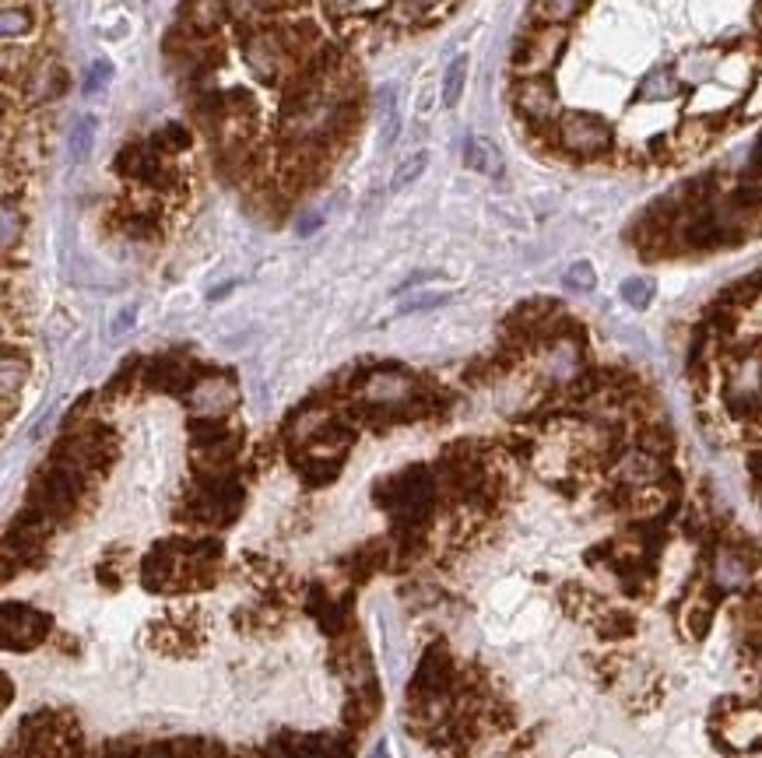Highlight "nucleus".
Segmentation results:
<instances>
[{"instance_id":"f257e3e1","label":"nucleus","mask_w":762,"mask_h":758,"mask_svg":"<svg viewBox=\"0 0 762 758\" xmlns=\"http://www.w3.org/2000/svg\"><path fill=\"white\" fill-rule=\"evenodd\" d=\"M373 499L380 509H387L394 530H429L439 513V481L436 471L425 464L404 467L401 474L376 481Z\"/></svg>"},{"instance_id":"f03ea898","label":"nucleus","mask_w":762,"mask_h":758,"mask_svg":"<svg viewBox=\"0 0 762 758\" xmlns=\"http://www.w3.org/2000/svg\"><path fill=\"white\" fill-rule=\"evenodd\" d=\"M95 478L71 464L50 460L43 471H36L29 485V506H36L43 516H50L57 527H71L88 506H92Z\"/></svg>"},{"instance_id":"7ed1b4c3","label":"nucleus","mask_w":762,"mask_h":758,"mask_svg":"<svg viewBox=\"0 0 762 758\" xmlns=\"http://www.w3.org/2000/svg\"><path fill=\"white\" fill-rule=\"evenodd\" d=\"M243 60L246 71L260 81V85H274L285 88L288 78L299 71V60L288 53L285 39L278 36V29H253L243 36Z\"/></svg>"},{"instance_id":"20e7f679","label":"nucleus","mask_w":762,"mask_h":758,"mask_svg":"<svg viewBox=\"0 0 762 758\" xmlns=\"http://www.w3.org/2000/svg\"><path fill=\"white\" fill-rule=\"evenodd\" d=\"M552 141L555 148L573 158H601L612 151L615 130L597 113H562L552 127Z\"/></svg>"},{"instance_id":"39448f33","label":"nucleus","mask_w":762,"mask_h":758,"mask_svg":"<svg viewBox=\"0 0 762 758\" xmlns=\"http://www.w3.org/2000/svg\"><path fill=\"white\" fill-rule=\"evenodd\" d=\"M566 46V25H538L513 50V71L520 78H545L562 57Z\"/></svg>"},{"instance_id":"423d86ee","label":"nucleus","mask_w":762,"mask_h":758,"mask_svg":"<svg viewBox=\"0 0 762 758\" xmlns=\"http://www.w3.org/2000/svg\"><path fill=\"white\" fill-rule=\"evenodd\" d=\"M53 632V618L36 611L32 604H4V622H0V639L4 650L29 653L43 646Z\"/></svg>"},{"instance_id":"0eeeda50","label":"nucleus","mask_w":762,"mask_h":758,"mask_svg":"<svg viewBox=\"0 0 762 758\" xmlns=\"http://www.w3.org/2000/svg\"><path fill=\"white\" fill-rule=\"evenodd\" d=\"M453 681H457V667H453L450 650H446V643H432L429 650L422 653L415 678H411L408 685V706L411 702L453 695Z\"/></svg>"},{"instance_id":"6e6552de","label":"nucleus","mask_w":762,"mask_h":758,"mask_svg":"<svg viewBox=\"0 0 762 758\" xmlns=\"http://www.w3.org/2000/svg\"><path fill=\"white\" fill-rule=\"evenodd\" d=\"M513 106L534 127H555L562 116L559 92L548 78H520L513 85Z\"/></svg>"},{"instance_id":"1a4fd4ad","label":"nucleus","mask_w":762,"mask_h":758,"mask_svg":"<svg viewBox=\"0 0 762 758\" xmlns=\"http://www.w3.org/2000/svg\"><path fill=\"white\" fill-rule=\"evenodd\" d=\"M302 608L331 639L352 636V594L331 597L320 583H310V594L302 597Z\"/></svg>"},{"instance_id":"9d476101","label":"nucleus","mask_w":762,"mask_h":758,"mask_svg":"<svg viewBox=\"0 0 762 758\" xmlns=\"http://www.w3.org/2000/svg\"><path fill=\"white\" fill-rule=\"evenodd\" d=\"M71 88V78H67L64 64L53 57H39L32 64V71L22 78V95L29 106H53L60 102Z\"/></svg>"},{"instance_id":"9b49d317","label":"nucleus","mask_w":762,"mask_h":758,"mask_svg":"<svg viewBox=\"0 0 762 758\" xmlns=\"http://www.w3.org/2000/svg\"><path fill=\"white\" fill-rule=\"evenodd\" d=\"M148 643L166 657H187L201 646V632H197V622H190L187 615H169L162 622L148 625Z\"/></svg>"},{"instance_id":"f8f14e48","label":"nucleus","mask_w":762,"mask_h":758,"mask_svg":"<svg viewBox=\"0 0 762 758\" xmlns=\"http://www.w3.org/2000/svg\"><path fill=\"white\" fill-rule=\"evenodd\" d=\"M608 474H612V481H619V485L647 488V485H657V481L668 474V460L654 457V453L640 450V446H629V450L615 460V467Z\"/></svg>"},{"instance_id":"ddd939ff","label":"nucleus","mask_w":762,"mask_h":758,"mask_svg":"<svg viewBox=\"0 0 762 758\" xmlns=\"http://www.w3.org/2000/svg\"><path fill=\"white\" fill-rule=\"evenodd\" d=\"M394 565V541H369L362 544V548H355L352 555L341 562V573H345L348 583H355V587H362V583H369L376 573H383V569H390Z\"/></svg>"},{"instance_id":"4468645a","label":"nucleus","mask_w":762,"mask_h":758,"mask_svg":"<svg viewBox=\"0 0 762 758\" xmlns=\"http://www.w3.org/2000/svg\"><path fill=\"white\" fill-rule=\"evenodd\" d=\"M720 601H724V590H720L713 580H710V587H706V590L685 597V608H682V632H685V639L699 643V639L710 636L713 611H717Z\"/></svg>"},{"instance_id":"2eb2a0df","label":"nucleus","mask_w":762,"mask_h":758,"mask_svg":"<svg viewBox=\"0 0 762 758\" xmlns=\"http://www.w3.org/2000/svg\"><path fill=\"white\" fill-rule=\"evenodd\" d=\"M159 162H162V155L151 148V141H130V144H123L120 155H116V172H120V179H127V183H137L148 190Z\"/></svg>"},{"instance_id":"dca6fc26","label":"nucleus","mask_w":762,"mask_h":758,"mask_svg":"<svg viewBox=\"0 0 762 758\" xmlns=\"http://www.w3.org/2000/svg\"><path fill=\"white\" fill-rule=\"evenodd\" d=\"M380 706H383L380 688H376L373 674H366V678L355 681V692L348 695V702H345V727L352 730V734H359V730H366L369 723L376 720V713H380Z\"/></svg>"},{"instance_id":"f3484780","label":"nucleus","mask_w":762,"mask_h":758,"mask_svg":"<svg viewBox=\"0 0 762 758\" xmlns=\"http://www.w3.org/2000/svg\"><path fill=\"white\" fill-rule=\"evenodd\" d=\"M229 15V0H187L183 4V29L194 36H215Z\"/></svg>"},{"instance_id":"a211bd4d","label":"nucleus","mask_w":762,"mask_h":758,"mask_svg":"<svg viewBox=\"0 0 762 758\" xmlns=\"http://www.w3.org/2000/svg\"><path fill=\"white\" fill-rule=\"evenodd\" d=\"M285 604H274V601H260L253 608H243L236 611V629L239 632H250V636H274V632L285 629Z\"/></svg>"},{"instance_id":"6ab92c4d","label":"nucleus","mask_w":762,"mask_h":758,"mask_svg":"<svg viewBox=\"0 0 762 758\" xmlns=\"http://www.w3.org/2000/svg\"><path fill=\"white\" fill-rule=\"evenodd\" d=\"M633 446H640V450L668 460L671 453H675V432H671V425L664 422V418L640 422V425H633Z\"/></svg>"},{"instance_id":"aec40b11","label":"nucleus","mask_w":762,"mask_h":758,"mask_svg":"<svg viewBox=\"0 0 762 758\" xmlns=\"http://www.w3.org/2000/svg\"><path fill=\"white\" fill-rule=\"evenodd\" d=\"M559 604H562V611H566L569 618H587V622H594V618L608 608L604 597H597L594 590L580 587V583H562Z\"/></svg>"},{"instance_id":"412c9836","label":"nucleus","mask_w":762,"mask_h":758,"mask_svg":"<svg viewBox=\"0 0 762 758\" xmlns=\"http://www.w3.org/2000/svg\"><path fill=\"white\" fill-rule=\"evenodd\" d=\"M682 95V78L675 67H657L636 85V99L640 102H671Z\"/></svg>"},{"instance_id":"4be33fe9","label":"nucleus","mask_w":762,"mask_h":758,"mask_svg":"<svg viewBox=\"0 0 762 758\" xmlns=\"http://www.w3.org/2000/svg\"><path fill=\"white\" fill-rule=\"evenodd\" d=\"M29 365L32 362L22 348L15 351V344H4V418H11V404H15V394L29 379Z\"/></svg>"},{"instance_id":"5701e85b","label":"nucleus","mask_w":762,"mask_h":758,"mask_svg":"<svg viewBox=\"0 0 762 758\" xmlns=\"http://www.w3.org/2000/svg\"><path fill=\"white\" fill-rule=\"evenodd\" d=\"M594 632L604 643H626V639L636 636V615H629L622 608H604L594 618Z\"/></svg>"},{"instance_id":"b1692460","label":"nucleus","mask_w":762,"mask_h":758,"mask_svg":"<svg viewBox=\"0 0 762 758\" xmlns=\"http://www.w3.org/2000/svg\"><path fill=\"white\" fill-rule=\"evenodd\" d=\"M590 0H534L531 15L538 25H569Z\"/></svg>"},{"instance_id":"393cba45","label":"nucleus","mask_w":762,"mask_h":758,"mask_svg":"<svg viewBox=\"0 0 762 758\" xmlns=\"http://www.w3.org/2000/svg\"><path fill=\"white\" fill-rule=\"evenodd\" d=\"M464 162H468V169L485 172V176H499V172H503V155H499L496 144L485 141V137H468V144H464Z\"/></svg>"},{"instance_id":"a878e982","label":"nucleus","mask_w":762,"mask_h":758,"mask_svg":"<svg viewBox=\"0 0 762 758\" xmlns=\"http://www.w3.org/2000/svg\"><path fill=\"white\" fill-rule=\"evenodd\" d=\"M713 141V123L710 120H689L685 127L675 130L671 144H675V155H699L706 144Z\"/></svg>"},{"instance_id":"bb28decb","label":"nucleus","mask_w":762,"mask_h":758,"mask_svg":"<svg viewBox=\"0 0 762 758\" xmlns=\"http://www.w3.org/2000/svg\"><path fill=\"white\" fill-rule=\"evenodd\" d=\"M464 85H468V57H453L450 67L443 71V85H439V102H443V109H453L461 102Z\"/></svg>"},{"instance_id":"cd10ccee","label":"nucleus","mask_w":762,"mask_h":758,"mask_svg":"<svg viewBox=\"0 0 762 758\" xmlns=\"http://www.w3.org/2000/svg\"><path fill=\"white\" fill-rule=\"evenodd\" d=\"M148 141H151V148L159 151L162 158H176V155H183V151L190 148V141H194V137H190V130L183 127V123H166V127L155 130Z\"/></svg>"},{"instance_id":"c85d7f7f","label":"nucleus","mask_w":762,"mask_h":758,"mask_svg":"<svg viewBox=\"0 0 762 758\" xmlns=\"http://www.w3.org/2000/svg\"><path fill=\"white\" fill-rule=\"evenodd\" d=\"M32 29H36V15H32L25 4H4L0 32H4V39H8V43H15V39H25Z\"/></svg>"},{"instance_id":"c756f323","label":"nucleus","mask_w":762,"mask_h":758,"mask_svg":"<svg viewBox=\"0 0 762 758\" xmlns=\"http://www.w3.org/2000/svg\"><path fill=\"white\" fill-rule=\"evenodd\" d=\"M727 204L745 215H762V179H745L727 194Z\"/></svg>"},{"instance_id":"7c9ffc66","label":"nucleus","mask_w":762,"mask_h":758,"mask_svg":"<svg viewBox=\"0 0 762 758\" xmlns=\"http://www.w3.org/2000/svg\"><path fill=\"white\" fill-rule=\"evenodd\" d=\"M92 144H95V116H78L74 120V130H71V141H67V148H71V162L81 165L88 155H92Z\"/></svg>"},{"instance_id":"2f4dec72","label":"nucleus","mask_w":762,"mask_h":758,"mask_svg":"<svg viewBox=\"0 0 762 758\" xmlns=\"http://www.w3.org/2000/svg\"><path fill=\"white\" fill-rule=\"evenodd\" d=\"M22 232H25V215H22V208H18L15 194L4 190V253H15Z\"/></svg>"},{"instance_id":"473e14b6","label":"nucleus","mask_w":762,"mask_h":758,"mask_svg":"<svg viewBox=\"0 0 762 758\" xmlns=\"http://www.w3.org/2000/svg\"><path fill=\"white\" fill-rule=\"evenodd\" d=\"M425 165H429V151H411V155L404 158L401 165H397L394 183H390V186H394V190H408V186L425 172Z\"/></svg>"},{"instance_id":"72a5a7b5","label":"nucleus","mask_w":762,"mask_h":758,"mask_svg":"<svg viewBox=\"0 0 762 758\" xmlns=\"http://www.w3.org/2000/svg\"><path fill=\"white\" fill-rule=\"evenodd\" d=\"M429 8H432L429 0H390L387 18L394 25H415V22H422Z\"/></svg>"},{"instance_id":"f704fd0d","label":"nucleus","mask_w":762,"mask_h":758,"mask_svg":"<svg viewBox=\"0 0 762 758\" xmlns=\"http://www.w3.org/2000/svg\"><path fill=\"white\" fill-rule=\"evenodd\" d=\"M380 102H383V113H387V127H383V151H390L394 148V141H397V130H401V116H397V92H394V85H387L383 88V95H380Z\"/></svg>"},{"instance_id":"c9c22d12","label":"nucleus","mask_w":762,"mask_h":758,"mask_svg":"<svg viewBox=\"0 0 762 758\" xmlns=\"http://www.w3.org/2000/svg\"><path fill=\"white\" fill-rule=\"evenodd\" d=\"M485 727H489L492 734H510V730L517 727V713H513V706L489 699V706H485Z\"/></svg>"},{"instance_id":"e433bc0d","label":"nucleus","mask_w":762,"mask_h":758,"mask_svg":"<svg viewBox=\"0 0 762 758\" xmlns=\"http://www.w3.org/2000/svg\"><path fill=\"white\" fill-rule=\"evenodd\" d=\"M622 299H626L633 309H647L650 299H654V281L650 278H629L626 285H622Z\"/></svg>"},{"instance_id":"4c0bfd02","label":"nucleus","mask_w":762,"mask_h":758,"mask_svg":"<svg viewBox=\"0 0 762 758\" xmlns=\"http://www.w3.org/2000/svg\"><path fill=\"white\" fill-rule=\"evenodd\" d=\"M109 81H113V64H109L106 57H99V60H92V67H88V74H85V95H95L99 88H106Z\"/></svg>"},{"instance_id":"58836bf2","label":"nucleus","mask_w":762,"mask_h":758,"mask_svg":"<svg viewBox=\"0 0 762 758\" xmlns=\"http://www.w3.org/2000/svg\"><path fill=\"white\" fill-rule=\"evenodd\" d=\"M626 664H629V660H626V653H604V657L601 660H594V667H597V678H601V681H608V685H612V681H619L622 678V671H626Z\"/></svg>"},{"instance_id":"ea45409f","label":"nucleus","mask_w":762,"mask_h":758,"mask_svg":"<svg viewBox=\"0 0 762 758\" xmlns=\"http://www.w3.org/2000/svg\"><path fill=\"white\" fill-rule=\"evenodd\" d=\"M566 285L573 288V292H590V288L597 285V274L594 267L587 264V260H580V264H573L566 271Z\"/></svg>"},{"instance_id":"a19ab883","label":"nucleus","mask_w":762,"mask_h":758,"mask_svg":"<svg viewBox=\"0 0 762 758\" xmlns=\"http://www.w3.org/2000/svg\"><path fill=\"white\" fill-rule=\"evenodd\" d=\"M99 583L106 590H120L123 587V565L116 558H102L99 562Z\"/></svg>"},{"instance_id":"79ce46f5","label":"nucleus","mask_w":762,"mask_h":758,"mask_svg":"<svg viewBox=\"0 0 762 758\" xmlns=\"http://www.w3.org/2000/svg\"><path fill=\"white\" fill-rule=\"evenodd\" d=\"M99 758H141V744H134V741H109L106 748H102Z\"/></svg>"},{"instance_id":"37998d69","label":"nucleus","mask_w":762,"mask_h":758,"mask_svg":"<svg viewBox=\"0 0 762 758\" xmlns=\"http://www.w3.org/2000/svg\"><path fill=\"white\" fill-rule=\"evenodd\" d=\"M141 758H173V744H169V741L141 744Z\"/></svg>"},{"instance_id":"c03bdc74","label":"nucleus","mask_w":762,"mask_h":758,"mask_svg":"<svg viewBox=\"0 0 762 758\" xmlns=\"http://www.w3.org/2000/svg\"><path fill=\"white\" fill-rule=\"evenodd\" d=\"M752 162H748V169H752V176L755 179H762V134H759V141H755V148H752Z\"/></svg>"},{"instance_id":"a18cd8bd","label":"nucleus","mask_w":762,"mask_h":758,"mask_svg":"<svg viewBox=\"0 0 762 758\" xmlns=\"http://www.w3.org/2000/svg\"><path fill=\"white\" fill-rule=\"evenodd\" d=\"M4 706H11V678H4Z\"/></svg>"},{"instance_id":"49530a36","label":"nucleus","mask_w":762,"mask_h":758,"mask_svg":"<svg viewBox=\"0 0 762 758\" xmlns=\"http://www.w3.org/2000/svg\"><path fill=\"white\" fill-rule=\"evenodd\" d=\"M755 22L762 25V0H755Z\"/></svg>"},{"instance_id":"de8ad7c7","label":"nucleus","mask_w":762,"mask_h":758,"mask_svg":"<svg viewBox=\"0 0 762 758\" xmlns=\"http://www.w3.org/2000/svg\"><path fill=\"white\" fill-rule=\"evenodd\" d=\"M123 4H134V8H137V4H144V0H123Z\"/></svg>"}]
</instances>
